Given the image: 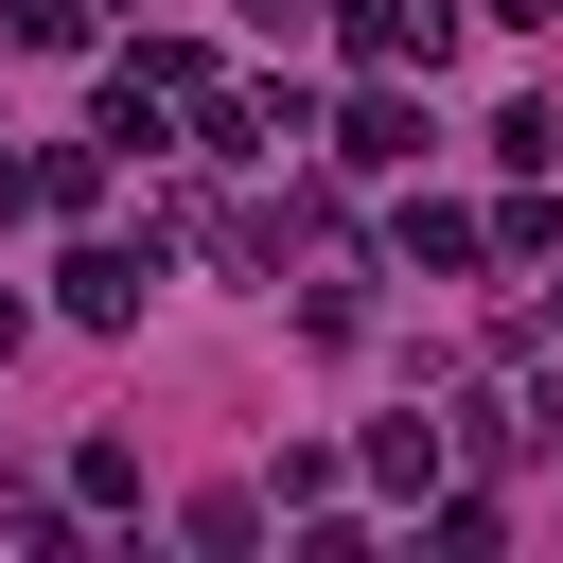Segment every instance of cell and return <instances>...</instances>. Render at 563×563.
Listing matches in <instances>:
<instances>
[{"label":"cell","mask_w":563,"mask_h":563,"mask_svg":"<svg viewBox=\"0 0 563 563\" xmlns=\"http://www.w3.org/2000/svg\"><path fill=\"white\" fill-rule=\"evenodd\" d=\"M264 18H299V0H264Z\"/></svg>","instance_id":"cell-6"},{"label":"cell","mask_w":563,"mask_h":563,"mask_svg":"<svg viewBox=\"0 0 563 563\" xmlns=\"http://www.w3.org/2000/svg\"><path fill=\"white\" fill-rule=\"evenodd\" d=\"M457 35V0H352V53L369 70H405V53H440Z\"/></svg>","instance_id":"cell-3"},{"label":"cell","mask_w":563,"mask_h":563,"mask_svg":"<svg viewBox=\"0 0 563 563\" xmlns=\"http://www.w3.org/2000/svg\"><path fill=\"white\" fill-rule=\"evenodd\" d=\"M405 264H440V282H457V264H493V229H475V211H440V194H422V211H405Z\"/></svg>","instance_id":"cell-4"},{"label":"cell","mask_w":563,"mask_h":563,"mask_svg":"<svg viewBox=\"0 0 563 563\" xmlns=\"http://www.w3.org/2000/svg\"><path fill=\"white\" fill-rule=\"evenodd\" d=\"M53 282H70V317H88V334H123V317L158 299V246H70Z\"/></svg>","instance_id":"cell-1"},{"label":"cell","mask_w":563,"mask_h":563,"mask_svg":"<svg viewBox=\"0 0 563 563\" xmlns=\"http://www.w3.org/2000/svg\"><path fill=\"white\" fill-rule=\"evenodd\" d=\"M334 158H352V176H405V158H422V106H405V88H352V106H334Z\"/></svg>","instance_id":"cell-2"},{"label":"cell","mask_w":563,"mask_h":563,"mask_svg":"<svg viewBox=\"0 0 563 563\" xmlns=\"http://www.w3.org/2000/svg\"><path fill=\"white\" fill-rule=\"evenodd\" d=\"M0 352H18V299H0Z\"/></svg>","instance_id":"cell-5"}]
</instances>
